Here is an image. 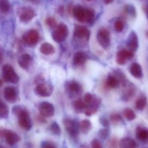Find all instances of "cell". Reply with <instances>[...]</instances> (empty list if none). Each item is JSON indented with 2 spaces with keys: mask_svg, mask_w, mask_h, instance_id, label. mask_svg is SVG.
<instances>
[{
  "mask_svg": "<svg viewBox=\"0 0 148 148\" xmlns=\"http://www.w3.org/2000/svg\"><path fill=\"white\" fill-rule=\"evenodd\" d=\"M12 111L18 117L19 125L26 131H29L32 127V122L26 108L20 106H16L13 108Z\"/></svg>",
  "mask_w": 148,
  "mask_h": 148,
  "instance_id": "1",
  "label": "cell"
},
{
  "mask_svg": "<svg viewBox=\"0 0 148 148\" xmlns=\"http://www.w3.org/2000/svg\"><path fill=\"white\" fill-rule=\"evenodd\" d=\"M68 33H69V30H68V26L64 23H61L58 25L55 30L52 32V38L56 43H60L66 39L68 36Z\"/></svg>",
  "mask_w": 148,
  "mask_h": 148,
  "instance_id": "2",
  "label": "cell"
},
{
  "mask_svg": "<svg viewBox=\"0 0 148 148\" xmlns=\"http://www.w3.org/2000/svg\"><path fill=\"white\" fill-rule=\"evenodd\" d=\"M3 79L5 82H10L12 84H17L20 80V77L15 72L14 69L12 66L9 64H5L2 68Z\"/></svg>",
  "mask_w": 148,
  "mask_h": 148,
  "instance_id": "3",
  "label": "cell"
},
{
  "mask_svg": "<svg viewBox=\"0 0 148 148\" xmlns=\"http://www.w3.org/2000/svg\"><path fill=\"white\" fill-rule=\"evenodd\" d=\"M39 40V33L36 30L32 29L24 33L23 36V41L28 46H33Z\"/></svg>",
  "mask_w": 148,
  "mask_h": 148,
  "instance_id": "4",
  "label": "cell"
},
{
  "mask_svg": "<svg viewBox=\"0 0 148 148\" xmlns=\"http://www.w3.org/2000/svg\"><path fill=\"white\" fill-rule=\"evenodd\" d=\"M97 39L98 43L103 49H108L110 45V34L109 30L105 28L100 29L97 33Z\"/></svg>",
  "mask_w": 148,
  "mask_h": 148,
  "instance_id": "5",
  "label": "cell"
},
{
  "mask_svg": "<svg viewBox=\"0 0 148 148\" xmlns=\"http://www.w3.org/2000/svg\"><path fill=\"white\" fill-rule=\"evenodd\" d=\"M20 20L23 23H28L34 18L36 15V12L29 7H20L17 10Z\"/></svg>",
  "mask_w": 148,
  "mask_h": 148,
  "instance_id": "6",
  "label": "cell"
},
{
  "mask_svg": "<svg viewBox=\"0 0 148 148\" xmlns=\"http://www.w3.org/2000/svg\"><path fill=\"white\" fill-rule=\"evenodd\" d=\"M64 126L67 132L73 137H75L78 134L79 132V124L75 122L74 120L71 119H65L63 121Z\"/></svg>",
  "mask_w": 148,
  "mask_h": 148,
  "instance_id": "7",
  "label": "cell"
},
{
  "mask_svg": "<svg viewBox=\"0 0 148 148\" xmlns=\"http://www.w3.org/2000/svg\"><path fill=\"white\" fill-rule=\"evenodd\" d=\"M0 137H4L7 144L10 145H14L20 140V137L16 133L10 130H0Z\"/></svg>",
  "mask_w": 148,
  "mask_h": 148,
  "instance_id": "8",
  "label": "cell"
},
{
  "mask_svg": "<svg viewBox=\"0 0 148 148\" xmlns=\"http://www.w3.org/2000/svg\"><path fill=\"white\" fill-rule=\"evenodd\" d=\"M39 111L41 116L44 118L52 116L55 114V107L49 102H41L39 105Z\"/></svg>",
  "mask_w": 148,
  "mask_h": 148,
  "instance_id": "9",
  "label": "cell"
},
{
  "mask_svg": "<svg viewBox=\"0 0 148 148\" xmlns=\"http://www.w3.org/2000/svg\"><path fill=\"white\" fill-rule=\"evenodd\" d=\"M133 56H134L133 52L131 51L127 50V49H122L118 52L117 56H116V62L119 65H123L125 64L126 61L132 59Z\"/></svg>",
  "mask_w": 148,
  "mask_h": 148,
  "instance_id": "10",
  "label": "cell"
},
{
  "mask_svg": "<svg viewBox=\"0 0 148 148\" xmlns=\"http://www.w3.org/2000/svg\"><path fill=\"white\" fill-rule=\"evenodd\" d=\"M126 46L131 51L134 52L137 50L139 47V39L136 33L134 31H131L128 37L127 41H126Z\"/></svg>",
  "mask_w": 148,
  "mask_h": 148,
  "instance_id": "11",
  "label": "cell"
},
{
  "mask_svg": "<svg viewBox=\"0 0 148 148\" xmlns=\"http://www.w3.org/2000/svg\"><path fill=\"white\" fill-rule=\"evenodd\" d=\"M35 93L41 97H49L52 95V90L49 85L46 83L39 84L35 88Z\"/></svg>",
  "mask_w": 148,
  "mask_h": 148,
  "instance_id": "12",
  "label": "cell"
},
{
  "mask_svg": "<svg viewBox=\"0 0 148 148\" xmlns=\"http://www.w3.org/2000/svg\"><path fill=\"white\" fill-rule=\"evenodd\" d=\"M136 88L132 83H126L124 85V89L122 94V98L124 101H129L136 93Z\"/></svg>",
  "mask_w": 148,
  "mask_h": 148,
  "instance_id": "13",
  "label": "cell"
},
{
  "mask_svg": "<svg viewBox=\"0 0 148 148\" xmlns=\"http://www.w3.org/2000/svg\"><path fill=\"white\" fill-rule=\"evenodd\" d=\"M4 97L9 103H15L17 99V92L12 87H6L4 89Z\"/></svg>",
  "mask_w": 148,
  "mask_h": 148,
  "instance_id": "14",
  "label": "cell"
},
{
  "mask_svg": "<svg viewBox=\"0 0 148 148\" xmlns=\"http://www.w3.org/2000/svg\"><path fill=\"white\" fill-rule=\"evenodd\" d=\"M100 103H101V99L100 98H96L95 99L93 100L92 102L89 105L87 106L85 111H84L86 115L90 116L92 114H95L100 108Z\"/></svg>",
  "mask_w": 148,
  "mask_h": 148,
  "instance_id": "15",
  "label": "cell"
},
{
  "mask_svg": "<svg viewBox=\"0 0 148 148\" xmlns=\"http://www.w3.org/2000/svg\"><path fill=\"white\" fill-rule=\"evenodd\" d=\"M86 12V8H84L81 6H75L73 9V14L74 17L81 23H85Z\"/></svg>",
  "mask_w": 148,
  "mask_h": 148,
  "instance_id": "16",
  "label": "cell"
},
{
  "mask_svg": "<svg viewBox=\"0 0 148 148\" xmlns=\"http://www.w3.org/2000/svg\"><path fill=\"white\" fill-rule=\"evenodd\" d=\"M89 59L88 55L83 51H78L73 55V63L75 66L83 65Z\"/></svg>",
  "mask_w": 148,
  "mask_h": 148,
  "instance_id": "17",
  "label": "cell"
},
{
  "mask_svg": "<svg viewBox=\"0 0 148 148\" xmlns=\"http://www.w3.org/2000/svg\"><path fill=\"white\" fill-rule=\"evenodd\" d=\"M74 35L78 38H86V39H89L90 32L84 26L76 25L75 27V30H74Z\"/></svg>",
  "mask_w": 148,
  "mask_h": 148,
  "instance_id": "18",
  "label": "cell"
},
{
  "mask_svg": "<svg viewBox=\"0 0 148 148\" xmlns=\"http://www.w3.org/2000/svg\"><path fill=\"white\" fill-rule=\"evenodd\" d=\"M32 62V56L28 53H24L21 55L18 59V64L21 68L28 69Z\"/></svg>",
  "mask_w": 148,
  "mask_h": 148,
  "instance_id": "19",
  "label": "cell"
},
{
  "mask_svg": "<svg viewBox=\"0 0 148 148\" xmlns=\"http://www.w3.org/2000/svg\"><path fill=\"white\" fill-rule=\"evenodd\" d=\"M65 88H66V90L70 93L77 94L81 90V85L76 81L72 80L66 82Z\"/></svg>",
  "mask_w": 148,
  "mask_h": 148,
  "instance_id": "20",
  "label": "cell"
},
{
  "mask_svg": "<svg viewBox=\"0 0 148 148\" xmlns=\"http://www.w3.org/2000/svg\"><path fill=\"white\" fill-rule=\"evenodd\" d=\"M130 73L131 75L135 78L137 79H140L143 76V73H142V69L140 65L136 62L132 64L130 66Z\"/></svg>",
  "mask_w": 148,
  "mask_h": 148,
  "instance_id": "21",
  "label": "cell"
},
{
  "mask_svg": "<svg viewBox=\"0 0 148 148\" xmlns=\"http://www.w3.org/2000/svg\"><path fill=\"white\" fill-rule=\"evenodd\" d=\"M136 143L130 137H124L119 143V148H136Z\"/></svg>",
  "mask_w": 148,
  "mask_h": 148,
  "instance_id": "22",
  "label": "cell"
},
{
  "mask_svg": "<svg viewBox=\"0 0 148 148\" xmlns=\"http://www.w3.org/2000/svg\"><path fill=\"white\" fill-rule=\"evenodd\" d=\"M136 137L142 142H146L148 140V130L144 127H137L136 132Z\"/></svg>",
  "mask_w": 148,
  "mask_h": 148,
  "instance_id": "23",
  "label": "cell"
},
{
  "mask_svg": "<svg viewBox=\"0 0 148 148\" xmlns=\"http://www.w3.org/2000/svg\"><path fill=\"white\" fill-rule=\"evenodd\" d=\"M40 51L44 55H50L55 53V48L51 43H44L40 46Z\"/></svg>",
  "mask_w": 148,
  "mask_h": 148,
  "instance_id": "24",
  "label": "cell"
},
{
  "mask_svg": "<svg viewBox=\"0 0 148 148\" xmlns=\"http://www.w3.org/2000/svg\"><path fill=\"white\" fill-rule=\"evenodd\" d=\"M73 109L75 112L81 113L85 111L86 108V105L82 100L78 99L73 103Z\"/></svg>",
  "mask_w": 148,
  "mask_h": 148,
  "instance_id": "25",
  "label": "cell"
},
{
  "mask_svg": "<svg viewBox=\"0 0 148 148\" xmlns=\"http://www.w3.org/2000/svg\"><path fill=\"white\" fill-rule=\"evenodd\" d=\"M107 86L110 88H117L120 85V82L114 75H109L106 81Z\"/></svg>",
  "mask_w": 148,
  "mask_h": 148,
  "instance_id": "26",
  "label": "cell"
},
{
  "mask_svg": "<svg viewBox=\"0 0 148 148\" xmlns=\"http://www.w3.org/2000/svg\"><path fill=\"white\" fill-rule=\"evenodd\" d=\"M80 130H81L83 133L86 134L91 130V123L89 120L85 119L81 121V122L79 124Z\"/></svg>",
  "mask_w": 148,
  "mask_h": 148,
  "instance_id": "27",
  "label": "cell"
},
{
  "mask_svg": "<svg viewBox=\"0 0 148 148\" xmlns=\"http://www.w3.org/2000/svg\"><path fill=\"white\" fill-rule=\"evenodd\" d=\"M147 106V98L144 95L139 97L136 101V104H135V106L137 110L139 111H142L144 110V108L146 107Z\"/></svg>",
  "mask_w": 148,
  "mask_h": 148,
  "instance_id": "28",
  "label": "cell"
},
{
  "mask_svg": "<svg viewBox=\"0 0 148 148\" xmlns=\"http://www.w3.org/2000/svg\"><path fill=\"white\" fill-rule=\"evenodd\" d=\"M9 116L8 106L0 101V118L7 119Z\"/></svg>",
  "mask_w": 148,
  "mask_h": 148,
  "instance_id": "29",
  "label": "cell"
},
{
  "mask_svg": "<svg viewBox=\"0 0 148 148\" xmlns=\"http://www.w3.org/2000/svg\"><path fill=\"white\" fill-rule=\"evenodd\" d=\"M123 114L128 121H133L136 118V114H135L134 111L131 108H126L123 110Z\"/></svg>",
  "mask_w": 148,
  "mask_h": 148,
  "instance_id": "30",
  "label": "cell"
},
{
  "mask_svg": "<svg viewBox=\"0 0 148 148\" xmlns=\"http://www.w3.org/2000/svg\"><path fill=\"white\" fill-rule=\"evenodd\" d=\"M114 76L118 79L120 83H122L123 85H125L126 83H127V79H126V76H125L124 74H123L121 71H119V70L114 71Z\"/></svg>",
  "mask_w": 148,
  "mask_h": 148,
  "instance_id": "31",
  "label": "cell"
},
{
  "mask_svg": "<svg viewBox=\"0 0 148 148\" xmlns=\"http://www.w3.org/2000/svg\"><path fill=\"white\" fill-rule=\"evenodd\" d=\"M10 9L9 0H0V11L3 13L8 12Z\"/></svg>",
  "mask_w": 148,
  "mask_h": 148,
  "instance_id": "32",
  "label": "cell"
},
{
  "mask_svg": "<svg viewBox=\"0 0 148 148\" xmlns=\"http://www.w3.org/2000/svg\"><path fill=\"white\" fill-rule=\"evenodd\" d=\"M49 130L51 132L55 135H59L61 133V129L59 127V124L57 122H53L49 127Z\"/></svg>",
  "mask_w": 148,
  "mask_h": 148,
  "instance_id": "33",
  "label": "cell"
},
{
  "mask_svg": "<svg viewBox=\"0 0 148 148\" xmlns=\"http://www.w3.org/2000/svg\"><path fill=\"white\" fill-rule=\"evenodd\" d=\"M110 121L113 124H120V123L123 122V119L118 114H111L110 116Z\"/></svg>",
  "mask_w": 148,
  "mask_h": 148,
  "instance_id": "34",
  "label": "cell"
},
{
  "mask_svg": "<svg viewBox=\"0 0 148 148\" xmlns=\"http://www.w3.org/2000/svg\"><path fill=\"white\" fill-rule=\"evenodd\" d=\"M124 26V22L122 20H117L114 23V28L115 31L118 32V33H120V32L123 31Z\"/></svg>",
  "mask_w": 148,
  "mask_h": 148,
  "instance_id": "35",
  "label": "cell"
},
{
  "mask_svg": "<svg viewBox=\"0 0 148 148\" xmlns=\"http://www.w3.org/2000/svg\"><path fill=\"white\" fill-rule=\"evenodd\" d=\"M46 24L49 27H52V28H56L57 27V21L54 17H49L46 19Z\"/></svg>",
  "mask_w": 148,
  "mask_h": 148,
  "instance_id": "36",
  "label": "cell"
},
{
  "mask_svg": "<svg viewBox=\"0 0 148 148\" xmlns=\"http://www.w3.org/2000/svg\"><path fill=\"white\" fill-rule=\"evenodd\" d=\"M99 137L102 140H105L109 135V130L107 128H103L100 130L98 134Z\"/></svg>",
  "mask_w": 148,
  "mask_h": 148,
  "instance_id": "37",
  "label": "cell"
},
{
  "mask_svg": "<svg viewBox=\"0 0 148 148\" xmlns=\"http://www.w3.org/2000/svg\"><path fill=\"white\" fill-rule=\"evenodd\" d=\"M94 100V96L93 95H91V93H86V95H84V102L85 103V104L87 106L89 105L91 102Z\"/></svg>",
  "mask_w": 148,
  "mask_h": 148,
  "instance_id": "38",
  "label": "cell"
},
{
  "mask_svg": "<svg viewBox=\"0 0 148 148\" xmlns=\"http://www.w3.org/2000/svg\"><path fill=\"white\" fill-rule=\"evenodd\" d=\"M41 148H57L56 145L52 142H44L41 145Z\"/></svg>",
  "mask_w": 148,
  "mask_h": 148,
  "instance_id": "39",
  "label": "cell"
},
{
  "mask_svg": "<svg viewBox=\"0 0 148 148\" xmlns=\"http://www.w3.org/2000/svg\"><path fill=\"white\" fill-rule=\"evenodd\" d=\"M100 123L101 124L102 126L104 127L105 128H107L109 126V121L106 117H102L100 119Z\"/></svg>",
  "mask_w": 148,
  "mask_h": 148,
  "instance_id": "40",
  "label": "cell"
},
{
  "mask_svg": "<svg viewBox=\"0 0 148 148\" xmlns=\"http://www.w3.org/2000/svg\"><path fill=\"white\" fill-rule=\"evenodd\" d=\"M91 147L92 148H102V144L97 140H94L91 142Z\"/></svg>",
  "mask_w": 148,
  "mask_h": 148,
  "instance_id": "41",
  "label": "cell"
},
{
  "mask_svg": "<svg viewBox=\"0 0 148 148\" xmlns=\"http://www.w3.org/2000/svg\"><path fill=\"white\" fill-rule=\"evenodd\" d=\"M126 8V12L129 13H130L131 15H135V14H136L135 9L133 8V7H131V6H127Z\"/></svg>",
  "mask_w": 148,
  "mask_h": 148,
  "instance_id": "42",
  "label": "cell"
},
{
  "mask_svg": "<svg viewBox=\"0 0 148 148\" xmlns=\"http://www.w3.org/2000/svg\"><path fill=\"white\" fill-rule=\"evenodd\" d=\"M103 1H104V2L106 4H111L112 2H113L114 0H103Z\"/></svg>",
  "mask_w": 148,
  "mask_h": 148,
  "instance_id": "43",
  "label": "cell"
},
{
  "mask_svg": "<svg viewBox=\"0 0 148 148\" xmlns=\"http://www.w3.org/2000/svg\"><path fill=\"white\" fill-rule=\"evenodd\" d=\"M28 1H31V2H33V3H38V2H39V0H28Z\"/></svg>",
  "mask_w": 148,
  "mask_h": 148,
  "instance_id": "44",
  "label": "cell"
},
{
  "mask_svg": "<svg viewBox=\"0 0 148 148\" xmlns=\"http://www.w3.org/2000/svg\"><path fill=\"white\" fill-rule=\"evenodd\" d=\"M1 59H2V54H1V51H0V61L1 60Z\"/></svg>",
  "mask_w": 148,
  "mask_h": 148,
  "instance_id": "45",
  "label": "cell"
},
{
  "mask_svg": "<svg viewBox=\"0 0 148 148\" xmlns=\"http://www.w3.org/2000/svg\"><path fill=\"white\" fill-rule=\"evenodd\" d=\"M80 148H89L88 147H86V146H84V145H82L80 147Z\"/></svg>",
  "mask_w": 148,
  "mask_h": 148,
  "instance_id": "46",
  "label": "cell"
},
{
  "mask_svg": "<svg viewBox=\"0 0 148 148\" xmlns=\"http://www.w3.org/2000/svg\"><path fill=\"white\" fill-rule=\"evenodd\" d=\"M1 85H2V82H1V79H0V88H1Z\"/></svg>",
  "mask_w": 148,
  "mask_h": 148,
  "instance_id": "47",
  "label": "cell"
},
{
  "mask_svg": "<svg viewBox=\"0 0 148 148\" xmlns=\"http://www.w3.org/2000/svg\"><path fill=\"white\" fill-rule=\"evenodd\" d=\"M0 148H4V147H1V146H0Z\"/></svg>",
  "mask_w": 148,
  "mask_h": 148,
  "instance_id": "48",
  "label": "cell"
},
{
  "mask_svg": "<svg viewBox=\"0 0 148 148\" xmlns=\"http://www.w3.org/2000/svg\"><path fill=\"white\" fill-rule=\"evenodd\" d=\"M86 1H91V0H86Z\"/></svg>",
  "mask_w": 148,
  "mask_h": 148,
  "instance_id": "49",
  "label": "cell"
},
{
  "mask_svg": "<svg viewBox=\"0 0 148 148\" xmlns=\"http://www.w3.org/2000/svg\"><path fill=\"white\" fill-rule=\"evenodd\" d=\"M147 148H148V147H147Z\"/></svg>",
  "mask_w": 148,
  "mask_h": 148,
  "instance_id": "50",
  "label": "cell"
}]
</instances>
